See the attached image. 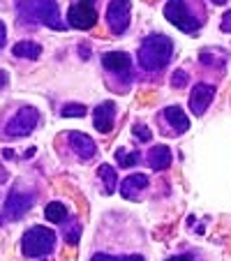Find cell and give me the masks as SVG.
<instances>
[{
    "label": "cell",
    "mask_w": 231,
    "mask_h": 261,
    "mask_svg": "<svg viewBox=\"0 0 231 261\" xmlns=\"http://www.w3.org/2000/svg\"><path fill=\"white\" fill-rule=\"evenodd\" d=\"M164 16H167L178 30H183V33H187V35L197 33V30L201 28V21L190 12L185 0H169L167 5H164Z\"/></svg>",
    "instance_id": "277c9868"
},
{
    "label": "cell",
    "mask_w": 231,
    "mask_h": 261,
    "mask_svg": "<svg viewBox=\"0 0 231 261\" xmlns=\"http://www.w3.org/2000/svg\"><path fill=\"white\" fill-rule=\"evenodd\" d=\"M222 30H224V33H231V10L222 16Z\"/></svg>",
    "instance_id": "d4e9b609"
},
{
    "label": "cell",
    "mask_w": 231,
    "mask_h": 261,
    "mask_svg": "<svg viewBox=\"0 0 231 261\" xmlns=\"http://www.w3.org/2000/svg\"><path fill=\"white\" fill-rule=\"evenodd\" d=\"M37 123H40L37 109L23 107V109H19V114H14V118L7 123L5 134L7 137H25V134H30L35 127H37Z\"/></svg>",
    "instance_id": "8992f818"
},
{
    "label": "cell",
    "mask_w": 231,
    "mask_h": 261,
    "mask_svg": "<svg viewBox=\"0 0 231 261\" xmlns=\"http://www.w3.org/2000/svg\"><path fill=\"white\" fill-rule=\"evenodd\" d=\"M63 116L65 118H81V116H86V107L84 104H65Z\"/></svg>",
    "instance_id": "ffe728a7"
},
{
    "label": "cell",
    "mask_w": 231,
    "mask_h": 261,
    "mask_svg": "<svg viewBox=\"0 0 231 261\" xmlns=\"http://www.w3.org/2000/svg\"><path fill=\"white\" fill-rule=\"evenodd\" d=\"M164 120L169 123V127L173 129V134H183L190 129V118L183 114L181 107H167L164 109Z\"/></svg>",
    "instance_id": "4fadbf2b"
},
{
    "label": "cell",
    "mask_w": 231,
    "mask_h": 261,
    "mask_svg": "<svg viewBox=\"0 0 231 261\" xmlns=\"http://www.w3.org/2000/svg\"><path fill=\"white\" fill-rule=\"evenodd\" d=\"M107 25L113 35H123L130 25V0H111L107 7Z\"/></svg>",
    "instance_id": "52a82bcc"
},
{
    "label": "cell",
    "mask_w": 231,
    "mask_h": 261,
    "mask_svg": "<svg viewBox=\"0 0 231 261\" xmlns=\"http://www.w3.org/2000/svg\"><path fill=\"white\" fill-rule=\"evenodd\" d=\"M44 215H46V220H49V222H54V224H60V222L67 217V206L54 201V203H49V206L44 208Z\"/></svg>",
    "instance_id": "ac0fdd59"
},
{
    "label": "cell",
    "mask_w": 231,
    "mask_h": 261,
    "mask_svg": "<svg viewBox=\"0 0 231 261\" xmlns=\"http://www.w3.org/2000/svg\"><path fill=\"white\" fill-rule=\"evenodd\" d=\"M116 160H118V164L120 167H134V164L139 162V155L137 153H130V150H125V148H118L116 150Z\"/></svg>",
    "instance_id": "d6986e66"
},
{
    "label": "cell",
    "mask_w": 231,
    "mask_h": 261,
    "mask_svg": "<svg viewBox=\"0 0 231 261\" xmlns=\"http://www.w3.org/2000/svg\"><path fill=\"white\" fill-rule=\"evenodd\" d=\"M69 146H72V150L76 155H79L81 160H93L95 153H97V146H95V141L88 137V134L84 132H69Z\"/></svg>",
    "instance_id": "8fae6325"
},
{
    "label": "cell",
    "mask_w": 231,
    "mask_h": 261,
    "mask_svg": "<svg viewBox=\"0 0 231 261\" xmlns=\"http://www.w3.org/2000/svg\"><path fill=\"white\" fill-rule=\"evenodd\" d=\"M97 173H99V178H102V182H104V192H107V194L116 192V188H118V176H116V169L109 167V164H102Z\"/></svg>",
    "instance_id": "e0dca14e"
},
{
    "label": "cell",
    "mask_w": 231,
    "mask_h": 261,
    "mask_svg": "<svg viewBox=\"0 0 231 261\" xmlns=\"http://www.w3.org/2000/svg\"><path fill=\"white\" fill-rule=\"evenodd\" d=\"M93 261H143V256L132 254V256H111V254H95Z\"/></svg>",
    "instance_id": "44dd1931"
},
{
    "label": "cell",
    "mask_w": 231,
    "mask_h": 261,
    "mask_svg": "<svg viewBox=\"0 0 231 261\" xmlns=\"http://www.w3.org/2000/svg\"><path fill=\"white\" fill-rule=\"evenodd\" d=\"M67 23L76 30H90L97 23V12L88 0H74L67 12Z\"/></svg>",
    "instance_id": "5b68a950"
},
{
    "label": "cell",
    "mask_w": 231,
    "mask_h": 261,
    "mask_svg": "<svg viewBox=\"0 0 231 261\" xmlns=\"http://www.w3.org/2000/svg\"><path fill=\"white\" fill-rule=\"evenodd\" d=\"M5 40H7V28H5V23L0 21V49L5 46Z\"/></svg>",
    "instance_id": "484cf974"
},
{
    "label": "cell",
    "mask_w": 231,
    "mask_h": 261,
    "mask_svg": "<svg viewBox=\"0 0 231 261\" xmlns=\"http://www.w3.org/2000/svg\"><path fill=\"white\" fill-rule=\"evenodd\" d=\"M213 97H215V88L208 84H197L194 88H192V95H190V109L192 114H206V109L211 107Z\"/></svg>",
    "instance_id": "9c48e42d"
},
{
    "label": "cell",
    "mask_w": 231,
    "mask_h": 261,
    "mask_svg": "<svg viewBox=\"0 0 231 261\" xmlns=\"http://www.w3.org/2000/svg\"><path fill=\"white\" fill-rule=\"evenodd\" d=\"M79 236H81V224H72V227L65 231V241H67L69 245H76V243H79Z\"/></svg>",
    "instance_id": "7402d4cb"
},
{
    "label": "cell",
    "mask_w": 231,
    "mask_h": 261,
    "mask_svg": "<svg viewBox=\"0 0 231 261\" xmlns=\"http://www.w3.org/2000/svg\"><path fill=\"white\" fill-rule=\"evenodd\" d=\"M148 164H150L152 171H164V169L171 167V150L167 146H155L148 153Z\"/></svg>",
    "instance_id": "9a60e30c"
},
{
    "label": "cell",
    "mask_w": 231,
    "mask_h": 261,
    "mask_svg": "<svg viewBox=\"0 0 231 261\" xmlns=\"http://www.w3.org/2000/svg\"><path fill=\"white\" fill-rule=\"evenodd\" d=\"M134 137H137L139 141L148 143V141L152 139V134H150V129H148L146 125H134Z\"/></svg>",
    "instance_id": "603a6c76"
},
{
    "label": "cell",
    "mask_w": 231,
    "mask_h": 261,
    "mask_svg": "<svg viewBox=\"0 0 231 261\" xmlns=\"http://www.w3.org/2000/svg\"><path fill=\"white\" fill-rule=\"evenodd\" d=\"M169 261H194V259H192L190 254H181V256H171Z\"/></svg>",
    "instance_id": "83f0119b"
},
{
    "label": "cell",
    "mask_w": 231,
    "mask_h": 261,
    "mask_svg": "<svg viewBox=\"0 0 231 261\" xmlns=\"http://www.w3.org/2000/svg\"><path fill=\"white\" fill-rule=\"evenodd\" d=\"M146 188H148V178L143 176V173H132V176H127L123 180V185H120V194H123L125 199H130V201H137Z\"/></svg>",
    "instance_id": "7c38bea8"
},
{
    "label": "cell",
    "mask_w": 231,
    "mask_h": 261,
    "mask_svg": "<svg viewBox=\"0 0 231 261\" xmlns=\"http://www.w3.org/2000/svg\"><path fill=\"white\" fill-rule=\"evenodd\" d=\"M113 120H116V104L109 99V102H102L93 114V123H95V129L102 134L111 132L113 127Z\"/></svg>",
    "instance_id": "30bf717a"
},
{
    "label": "cell",
    "mask_w": 231,
    "mask_h": 261,
    "mask_svg": "<svg viewBox=\"0 0 231 261\" xmlns=\"http://www.w3.org/2000/svg\"><path fill=\"white\" fill-rule=\"evenodd\" d=\"M7 81H10V76H7V72H5V69H0V88H5V86H7Z\"/></svg>",
    "instance_id": "4316f807"
},
{
    "label": "cell",
    "mask_w": 231,
    "mask_h": 261,
    "mask_svg": "<svg viewBox=\"0 0 231 261\" xmlns=\"http://www.w3.org/2000/svg\"><path fill=\"white\" fill-rule=\"evenodd\" d=\"M213 3H215V5H226L229 0H213Z\"/></svg>",
    "instance_id": "f1b7e54d"
},
{
    "label": "cell",
    "mask_w": 231,
    "mask_h": 261,
    "mask_svg": "<svg viewBox=\"0 0 231 261\" xmlns=\"http://www.w3.org/2000/svg\"><path fill=\"white\" fill-rule=\"evenodd\" d=\"M173 54V42L164 35H150L139 46V65L146 72H158L167 67Z\"/></svg>",
    "instance_id": "6da1fadb"
},
{
    "label": "cell",
    "mask_w": 231,
    "mask_h": 261,
    "mask_svg": "<svg viewBox=\"0 0 231 261\" xmlns=\"http://www.w3.org/2000/svg\"><path fill=\"white\" fill-rule=\"evenodd\" d=\"M12 54H14L16 58H33L35 60L42 56V46L30 42V40H23V42H16V44L12 46Z\"/></svg>",
    "instance_id": "2e32d148"
},
{
    "label": "cell",
    "mask_w": 231,
    "mask_h": 261,
    "mask_svg": "<svg viewBox=\"0 0 231 261\" xmlns=\"http://www.w3.org/2000/svg\"><path fill=\"white\" fill-rule=\"evenodd\" d=\"M185 84H187V74L183 72V69H176V72H173V76H171V86H173V88H183Z\"/></svg>",
    "instance_id": "cb8c5ba5"
},
{
    "label": "cell",
    "mask_w": 231,
    "mask_h": 261,
    "mask_svg": "<svg viewBox=\"0 0 231 261\" xmlns=\"http://www.w3.org/2000/svg\"><path fill=\"white\" fill-rule=\"evenodd\" d=\"M21 12H23L25 19H35L56 30H65V23L60 19V10L56 0H23L21 3Z\"/></svg>",
    "instance_id": "7a4b0ae2"
},
{
    "label": "cell",
    "mask_w": 231,
    "mask_h": 261,
    "mask_svg": "<svg viewBox=\"0 0 231 261\" xmlns=\"http://www.w3.org/2000/svg\"><path fill=\"white\" fill-rule=\"evenodd\" d=\"M102 65L104 69H109V72H127L130 69V56L125 54V51H109V54L102 56Z\"/></svg>",
    "instance_id": "5bb4252c"
},
{
    "label": "cell",
    "mask_w": 231,
    "mask_h": 261,
    "mask_svg": "<svg viewBox=\"0 0 231 261\" xmlns=\"http://www.w3.org/2000/svg\"><path fill=\"white\" fill-rule=\"evenodd\" d=\"M56 245V233L46 227H30L28 231L21 238V252H23L28 259H37V256H44L54 250Z\"/></svg>",
    "instance_id": "3957f363"
},
{
    "label": "cell",
    "mask_w": 231,
    "mask_h": 261,
    "mask_svg": "<svg viewBox=\"0 0 231 261\" xmlns=\"http://www.w3.org/2000/svg\"><path fill=\"white\" fill-rule=\"evenodd\" d=\"M33 201H35L33 194H25V192L14 190V192L7 197L5 208H3V215L10 217V220H21V217H23L25 213L33 208Z\"/></svg>",
    "instance_id": "ba28073f"
}]
</instances>
